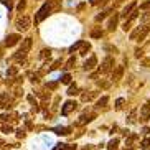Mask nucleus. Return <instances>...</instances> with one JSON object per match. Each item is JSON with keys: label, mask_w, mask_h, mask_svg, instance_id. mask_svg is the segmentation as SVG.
Here are the masks:
<instances>
[{"label": "nucleus", "mask_w": 150, "mask_h": 150, "mask_svg": "<svg viewBox=\"0 0 150 150\" xmlns=\"http://www.w3.org/2000/svg\"><path fill=\"white\" fill-rule=\"evenodd\" d=\"M28 76H30L31 83H38V81H40V74H38V73H28Z\"/></svg>", "instance_id": "26"}, {"label": "nucleus", "mask_w": 150, "mask_h": 150, "mask_svg": "<svg viewBox=\"0 0 150 150\" xmlns=\"http://www.w3.org/2000/svg\"><path fill=\"white\" fill-rule=\"evenodd\" d=\"M93 119H96V114H83L79 117V120H78V124H79V125H84V124H89Z\"/></svg>", "instance_id": "11"}, {"label": "nucleus", "mask_w": 150, "mask_h": 150, "mask_svg": "<svg viewBox=\"0 0 150 150\" xmlns=\"http://www.w3.org/2000/svg\"><path fill=\"white\" fill-rule=\"evenodd\" d=\"M64 150H76V145H66Z\"/></svg>", "instance_id": "45"}, {"label": "nucleus", "mask_w": 150, "mask_h": 150, "mask_svg": "<svg viewBox=\"0 0 150 150\" xmlns=\"http://www.w3.org/2000/svg\"><path fill=\"white\" fill-rule=\"evenodd\" d=\"M130 23H132V22H129V20H127V22H125V23L122 25L124 31H129V30H130Z\"/></svg>", "instance_id": "38"}, {"label": "nucleus", "mask_w": 150, "mask_h": 150, "mask_svg": "<svg viewBox=\"0 0 150 150\" xmlns=\"http://www.w3.org/2000/svg\"><path fill=\"white\" fill-rule=\"evenodd\" d=\"M150 31V25H140V27L134 30L130 33V40H135V41H144L145 40V36L149 35Z\"/></svg>", "instance_id": "2"}, {"label": "nucleus", "mask_w": 150, "mask_h": 150, "mask_svg": "<svg viewBox=\"0 0 150 150\" xmlns=\"http://www.w3.org/2000/svg\"><path fill=\"white\" fill-rule=\"evenodd\" d=\"M64 149H66V144H56V147L53 150H64Z\"/></svg>", "instance_id": "39"}, {"label": "nucleus", "mask_w": 150, "mask_h": 150, "mask_svg": "<svg viewBox=\"0 0 150 150\" xmlns=\"http://www.w3.org/2000/svg\"><path fill=\"white\" fill-rule=\"evenodd\" d=\"M107 102H109V97H107V96H102L101 99H99V101L96 102V106H97V107H104V106L107 104Z\"/></svg>", "instance_id": "19"}, {"label": "nucleus", "mask_w": 150, "mask_h": 150, "mask_svg": "<svg viewBox=\"0 0 150 150\" xmlns=\"http://www.w3.org/2000/svg\"><path fill=\"white\" fill-rule=\"evenodd\" d=\"M89 50H91V45L86 43V41H83V43H81V46H79V54H81V56H86Z\"/></svg>", "instance_id": "16"}, {"label": "nucleus", "mask_w": 150, "mask_h": 150, "mask_svg": "<svg viewBox=\"0 0 150 150\" xmlns=\"http://www.w3.org/2000/svg\"><path fill=\"white\" fill-rule=\"evenodd\" d=\"M51 132L58 134V135H68L71 132V127H54Z\"/></svg>", "instance_id": "13"}, {"label": "nucleus", "mask_w": 150, "mask_h": 150, "mask_svg": "<svg viewBox=\"0 0 150 150\" xmlns=\"http://www.w3.org/2000/svg\"><path fill=\"white\" fill-rule=\"evenodd\" d=\"M54 4H56V0H48V2H45V4L41 5V8L38 10V12H36V15H35V23L43 22L45 18H46L50 13H51V12H53Z\"/></svg>", "instance_id": "1"}, {"label": "nucleus", "mask_w": 150, "mask_h": 150, "mask_svg": "<svg viewBox=\"0 0 150 150\" xmlns=\"http://www.w3.org/2000/svg\"><path fill=\"white\" fill-rule=\"evenodd\" d=\"M112 68H114V58H112V56H106L104 59H102L101 66H99V73H109Z\"/></svg>", "instance_id": "4"}, {"label": "nucleus", "mask_w": 150, "mask_h": 150, "mask_svg": "<svg viewBox=\"0 0 150 150\" xmlns=\"http://www.w3.org/2000/svg\"><path fill=\"white\" fill-rule=\"evenodd\" d=\"M81 43H83V41H81V40H78L74 45H71V46H69V53H74V50H78V48H79V46H81Z\"/></svg>", "instance_id": "28"}, {"label": "nucleus", "mask_w": 150, "mask_h": 150, "mask_svg": "<svg viewBox=\"0 0 150 150\" xmlns=\"http://www.w3.org/2000/svg\"><path fill=\"white\" fill-rule=\"evenodd\" d=\"M140 147H142L144 150L150 149V137H145V139H144V140L140 142Z\"/></svg>", "instance_id": "23"}, {"label": "nucleus", "mask_w": 150, "mask_h": 150, "mask_svg": "<svg viewBox=\"0 0 150 150\" xmlns=\"http://www.w3.org/2000/svg\"><path fill=\"white\" fill-rule=\"evenodd\" d=\"M117 147H119V139H112L107 144V150H117Z\"/></svg>", "instance_id": "17"}, {"label": "nucleus", "mask_w": 150, "mask_h": 150, "mask_svg": "<svg viewBox=\"0 0 150 150\" xmlns=\"http://www.w3.org/2000/svg\"><path fill=\"white\" fill-rule=\"evenodd\" d=\"M107 13H109V12H102V13H99V15L96 17V22H101V20H104Z\"/></svg>", "instance_id": "35"}, {"label": "nucleus", "mask_w": 150, "mask_h": 150, "mask_svg": "<svg viewBox=\"0 0 150 150\" xmlns=\"http://www.w3.org/2000/svg\"><path fill=\"white\" fill-rule=\"evenodd\" d=\"M137 17H139V10H137V8H134L132 12H130V13L127 15V20H129V22H134V20H135Z\"/></svg>", "instance_id": "20"}, {"label": "nucleus", "mask_w": 150, "mask_h": 150, "mask_svg": "<svg viewBox=\"0 0 150 150\" xmlns=\"http://www.w3.org/2000/svg\"><path fill=\"white\" fill-rule=\"evenodd\" d=\"M17 73H18L17 66H10L8 69H7V76H8V78H13V76L17 74Z\"/></svg>", "instance_id": "22"}, {"label": "nucleus", "mask_w": 150, "mask_h": 150, "mask_svg": "<svg viewBox=\"0 0 150 150\" xmlns=\"http://www.w3.org/2000/svg\"><path fill=\"white\" fill-rule=\"evenodd\" d=\"M2 132L8 135V134H12V132H13V127H12L10 124H4V125H2Z\"/></svg>", "instance_id": "21"}, {"label": "nucleus", "mask_w": 150, "mask_h": 150, "mask_svg": "<svg viewBox=\"0 0 150 150\" xmlns=\"http://www.w3.org/2000/svg\"><path fill=\"white\" fill-rule=\"evenodd\" d=\"M78 91H79V89L76 88V86H69V89H68V96H76V94H78Z\"/></svg>", "instance_id": "27"}, {"label": "nucleus", "mask_w": 150, "mask_h": 150, "mask_svg": "<svg viewBox=\"0 0 150 150\" xmlns=\"http://www.w3.org/2000/svg\"><path fill=\"white\" fill-rule=\"evenodd\" d=\"M124 104H125V99H124V97H119V99L115 101V109H117V110H119V109H122V107H124Z\"/></svg>", "instance_id": "24"}, {"label": "nucleus", "mask_w": 150, "mask_h": 150, "mask_svg": "<svg viewBox=\"0 0 150 150\" xmlns=\"http://www.w3.org/2000/svg\"><path fill=\"white\" fill-rule=\"evenodd\" d=\"M91 36H93V38H101V36H102V30H101V28L93 30V31H91Z\"/></svg>", "instance_id": "25"}, {"label": "nucleus", "mask_w": 150, "mask_h": 150, "mask_svg": "<svg viewBox=\"0 0 150 150\" xmlns=\"http://www.w3.org/2000/svg\"><path fill=\"white\" fill-rule=\"evenodd\" d=\"M97 91H93V93H89V94H83V96H81V101L83 102H89V101H93V99H96L97 97Z\"/></svg>", "instance_id": "14"}, {"label": "nucleus", "mask_w": 150, "mask_h": 150, "mask_svg": "<svg viewBox=\"0 0 150 150\" xmlns=\"http://www.w3.org/2000/svg\"><path fill=\"white\" fill-rule=\"evenodd\" d=\"M59 64H61V59H56V61L53 63V66L48 68V71H54V69H58V68H59Z\"/></svg>", "instance_id": "31"}, {"label": "nucleus", "mask_w": 150, "mask_h": 150, "mask_svg": "<svg viewBox=\"0 0 150 150\" xmlns=\"http://www.w3.org/2000/svg\"><path fill=\"white\" fill-rule=\"evenodd\" d=\"M59 81H61L63 84H71V81H73V76L71 74H68V73H64V74L59 78Z\"/></svg>", "instance_id": "18"}, {"label": "nucleus", "mask_w": 150, "mask_h": 150, "mask_svg": "<svg viewBox=\"0 0 150 150\" xmlns=\"http://www.w3.org/2000/svg\"><path fill=\"white\" fill-rule=\"evenodd\" d=\"M104 50L106 51H112V53H117V48L115 46H110V45H104Z\"/></svg>", "instance_id": "33"}, {"label": "nucleus", "mask_w": 150, "mask_h": 150, "mask_svg": "<svg viewBox=\"0 0 150 150\" xmlns=\"http://www.w3.org/2000/svg\"><path fill=\"white\" fill-rule=\"evenodd\" d=\"M129 122H135V110H132V114L129 117Z\"/></svg>", "instance_id": "42"}, {"label": "nucleus", "mask_w": 150, "mask_h": 150, "mask_svg": "<svg viewBox=\"0 0 150 150\" xmlns=\"http://www.w3.org/2000/svg\"><path fill=\"white\" fill-rule=\"evenodd\" d=\"M31 45H33V41H31V38H25V40H22V45H20V53L22 54H25L27 56L28 54V51L31 50Z\"/></svg>", "instance_id": "6"}, {"label": "nucleus", "mask_w": 150, "mask_h": 150, "mask_svg": "<svg viewBox=\"0 0 150 150\" xmlns=\"http://www.w3.org/2000/svg\"><path fill=\"white\" fill-rule=\"evenodd\" d=\"M97 84H99L101 88H104V89H107V88H109V86H110L109 83H104V81H99V83H97Z\"/></svg>", "instance_id": "41"}, {"label": "nucleus", "mask_w": 150, "mask_h": 150, "mask_svg": "<svg viewBox=\"0 0 150 150\" xmlns=\"http://www.w3.org/2000/svg\"><path fill=\"white\" fill-rule=\"evenodd\" d=\"M134 8H135V2H130V4H129L127 7H125V8L122 10V13H120V17H122V18H127V15L130 13V12H132Z\"/></svg>", "instance_id": "15"}, {"label": "nucleus", "mask_w": 150, "mask_h": 150, "mask_svg": "<svg viewBox=\"0 0 150 150\" xmlns=\"http://www.w3.org/2000/svg\"><path fill=\"white\" fill-rule=\"evenodd\" d=\"M76 107H78V102H76V101H66V102H64V106L61 107V114L63 115H68L71 110H74Z\"/></svg>", "instance_id": "7"}, {"label": "nucleus", "mask_w": 150, "mask_h": 150, "mask_svg": "<svg viewBox=\"0 0 150 150\" xmlns=\"http://www.w3.org/2000/svg\"><path fill=\"white\" fill-rule=\"evenodd\" d=\"M147 8H150V0H147V2H144L140 5V10H147Z\"/></svg>", "instance_id": "37"}, {"label": "nucleus", "mask_w": 150, "mask_h": 150, "mask_svg": "<svg viewBox=\"0 0 150 150\" xmlns=\"http://www.w3.org/2000/svg\"><path fill=\"white\" fill-rule=\"evenodd\" d=\"M50 53H51V50H43V51H41V54H40V58L41 59H43V58H46V56H50Z\"/></svg>", "instance_id": "36"}, {"label": "nucleus", "mask_w": 150, "mask_h": 150, "mask_svg": "<svg viewBox=\"0 0 150 150\" xmlns=\"http://www.w3.org/2000/svg\"><path fill=\"white\" fill-rule=\"evenodd\" d=\"M20 40H22V36L18 35V33H10V35L5 38L4 45L7 46V48H12V46H15V45H17Z\"/></svg>", "instance_id": "5"}, {"label": "nucleus", "mask_w": 150, "mask_h": 150, "mask_svg": "<svg viewBox=\"0 0 150 150\" xmlns=\"http://www.w3.org/2000/svg\"><path fill=\"white\" fill-rule=\"evenodd\" d=\"M25 7H27V2H25V0H20V2H18V5H17V10H18V12H23V10H25Z\"/></svg>", "instance_id": "29"}, {"label": "nucleus", "mask_w": 150, "mask_h": 150, "mask_svg": "<svg viewBox=\"0 0 150 150\" xmlns=\"http://www.w3.org/2000/svg\"><path fill=\"white\" fill-rule=\"evenodd\" d=\"M17 137H18V139H23V137H25V130H23V129L17 130Z\"/></svg>", "instance_id": "40"}, {"label": "nucleus", "mask_w": 150, "mask_h": 150, "mask_svg": "<svg viewBox=\"0 0 150 150\" xmlns=\"http://www.w3.org/2000/svg\"><path fill=\"white\" fill-rule=\"evenodd\" d=\"M0 145H4V142H2V140H0Z\"/></svg>", "instance_id": "46"}, {"label": "nucleus", "mask_w": 150, "mask_h": 150, "mask_svg": "<svg viewBox=\"0 0 150 150\" xmlns=\"http://www.w3.org/2000/svg\"><path fill=\"white\" fill-rule=\"evenodd\" d=\"M122 76H124V66H115L114 73H112V78L110 79L112 81H119L122 79Z\"/></svg>", "instance_id": "10"}, {"label": "nucleus", "mask_w": 150, "mask_h": 150, "mask_svg": "<svg viewBox=\"0 0 150 150\" xmlns=\"http://www.w3.org/2000/svg\"><path fill=\"white\" fill-rule=\"evenodd\" d=\"M2 4H4L5 7L8 8V10H12V8H13V5H12V0H2Z\"/></svg>", "instance_id": "34"}, {"label": "nucleus", "mask_w": 150, "mask_h": 150, "mask_svg": "<svg viewBox=\"0 0 150 150\" xmlns=\"http://www.w3.org/2000/svg\"><path fill=\"white\" fill-rule=\"evenodd\" d=\"M96 66H97V58H96V54H91V56L84 61V69L86 71H93Z\"/></svg>", "instance_id": "8"}, {"label": "nucleus", "mask_w": 150, "mask_h": 150, "mask_svg": "<svg viewBox=\"0 0 150 150\" xmlns=\"http://www.w3.org/2000/svg\"><path fill=\"white\" fill-rule=\"evenodd\" d=\"M15 27H17L18 31H27L28 28L31 27V18L28 15H22V17L17 18V22H15Z\"/></svg>", "instance_id": "3"}, {"label": "nucleus", "mask_w": 150, "mask_h": 150, "mask_svg": "<svg viewBox=\"0 0 150 150\" xmlns=\"http://www.w3.org/2000/svg\"><path fill=\"white\" fill-rule=\"evenodd\" d=\"M140 119H142V122H147L150 119V102H145L140 107Z\"/></svg>", "instance_id": "9"}, {"label": "nucleus", "mask_w": 150, "mask_h": 150, "mask_svg": "<svg viewBox=\"0 0 150 150\" xmlns=\"http://www.w3.org/2000/svg\"><path fill=\"white\" fill-rule=\"evenodd\" d=\"M142 54H144V51H142L140 48H137V50H135V56H137V58H140Z\"/></svg>", "instance_id": "43"}, {"label": "nucleus", "mask_w": 150, "mask_h": 150, "mask_svg": "<svg viewBox=\"0 0 150 150\" xmlns=\"http://www.w3.org/2000/svg\"><path fill=\"white\" fill-rule=\"evenodd\" d=\"M149 132H150V129H149V127H144V129H142V134H145V135H147Z\"/></svg>", "instance_id": "44"}, {"label": "nucleus", "mask_w": 150, "mask_h": 150, "mask_svg": "<svg viewBox=\"0 0 150 150\" xmlns=\"http://www.w3.org/2000/svg\"><path fill=\"white\" fill-rule=\"evenodd\" d=\"M117 20H119V15H112V17L109 18V23H107L109 31H114L115 30V27H117Z\"/></svg>", "instance_id": "12"}, {"label": "nucleus", "mask_w": 150, "mask_h": 150, "mask_svg": "<svg viewBox=\"0 0 150 150\" xmlns=\"http://www.w3.org/2000/svg\"><path fill=\"white\" fill-rule=\"evenodd\" d=\"M76 64V58H69V59H68V63H66V69H69V68H73Z\"/></svg>", "instance_id": "30"}, {"label": "nucleus", "mask_w": 150, "mask_h": 150, "mask_svg": "<svg viewBox=\"0 0 150 150\" xmlns=\"http://www.w3.org/2000/svg\"><path fill=\"white\" fill-rule=\"evenodd\" d=\"M46 88L51 89V91H54V89H58V83H54V81H51V83L46 84Z\"/></svg>", "instance_id": "32"}]
</instances>
